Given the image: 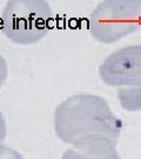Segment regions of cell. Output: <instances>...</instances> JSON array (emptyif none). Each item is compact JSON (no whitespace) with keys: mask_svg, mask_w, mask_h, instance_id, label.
I'll return each mask as SVG.
<instances>
[{"mask_svg":"<svg viewBox=\"0 0 141 159\" xmlns=\"http://www.w3.org/2000/svg\"><path fill=\"white\" fill-rule=\"evenodd\" d=\"M121 121L102 97L80 93L68 97L54 112V131L67 145H76L97 137L119 139Z\"/></svg>","mask_w":141,"mask_h":159,"instance_id":"obj_1","label":"cell"},{"mask_svg":"<svg viewBox=\"0 0 141 159\" xmlns=\"http://www.w3.org/2000/svg\"><path fill=\"white\" fill-rule=\"evenodd\" d=\"M52 11L46 0H8L1 17L2 32L18 45H33L51 30Z\"/></svg>","mask_w":141,"mask_h":159,"instance_id":"obj_2","label":"cell"},{"mask_svg":"<svg viewBox=\"0 0 141 159\" xmlns=\"http://www.w3.org/2000/svg\"><path fill=\"white\" fill-rule=\"evenodd\" d=\"M141 27V0H105L91 15L89 30L99 43H117Z\"/></svg>","mask_w":141,"mask_h":159,"instance_id":"obj_3","label":"cell"},{"mask_svg":"<svg viewBox=\"0 0 141 159\" xmlns=\"http://www.w3.org/2000/svg\"><path fill=\"white\" fill-rule=\"evenodd\" d=\"M99 74L108 86H141V45L127 46L109 54L100 65Z\"/></svg>","mask_w":141,"mask_h":159,"instance_id":"obj_4","label":"cell"},{"mask_svg":"<svg viewBox=\"0 0 141 159\" xmlns=\"http://www.w3.org/2000/svg\"><path fill=\"white\" fill-rule=\"evenodd\" d=\"M117 142L111 137H97L73 145L62 153L61 159H121Z\"/></svg>","mask_w":141,"mask_h":159,"instance_id":"obj_5","label":"cell"},{"mask_svg":"<svg viewBox=\"0 0 141 159\" xmlns=\"http://www.w3.org/2000/svg\"><path fill=\"white\" fill-rule=\"evenodd\" d=\"M118 99L121 107L128 112H138L141 110V86L119 87Z\"/></svg>","mask_w":141,"mask_h":159,"instance_id":"obj_6","label":"cell"},{"mask_svg":"<svg viewBox=\"0 0 141 159\" xmlns=\"http://www.w3.org/2000/svg\"><path fill=\"white\" fill-rule=\"evenodd\" d=\"M0 159H25L21 153L0 142Z\"/></svg>","mask_w":141,"mask_h":159,"instance_id":"obj_7","label":"cell"},{"mask_svg":"<svg viewBox=\"0 0 141 159\" xmlns=\"http://www.w3.org/2000/svg\"><path fill=\"white\" fill-rule=\"evenodd\" d=\"M7 74H8L7 62L5 60V58L0 54V89H1V86L5 84V81H6Z\"/></svg>","mask_w":141,"mask_h":159,"instance_id":"obj_8","label":"cell"},{"mask_svg":"<svg viewBox=\"0 0 141 159\" xmlns=\"http://www.w3.org/2000/svg\"><path fill=\"white\" fill-rule=\"evenodd\" d=\"M6 133H7V127H6V121L5 118L0 111V142L2 143L6 139Z\"/></svg>","mask_w":141,"mask_h":159,"instance_id":"obj_9","label":"cell"}]
</instances>
